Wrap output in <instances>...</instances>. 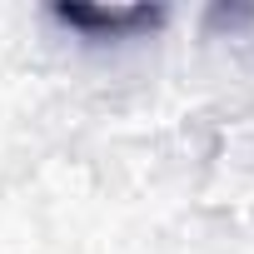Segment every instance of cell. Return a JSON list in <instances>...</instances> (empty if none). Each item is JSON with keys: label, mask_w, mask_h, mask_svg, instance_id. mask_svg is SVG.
Returning <instances> with one entry per match:
<instances>
[{"label": "cell", "mask_w": 254, "mask_h": 254, "mask_svg": "<svg viewBox=\"0 0 254 254\" xmlns=\"http://www.w3.org/2000/svg\"><path fill=\"white\" fill-rule=\"evenodd\" d=\"M55 20L90 40H135L165 25V5H55Z\"/></svg>", "instance_id": "cell-1"}]
</instances>
